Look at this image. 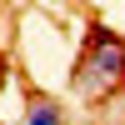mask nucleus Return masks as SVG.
Segmentation results:
<instances>
[{
  "instance_id": "2",
  "label": "nucleus",
  "mask_w": 125,
  "mask_h": 125,
  "mask_svg": "<svg viewBox=\"0 0 125 125\" xmlns=\"http://www.w3.org/2000/svg\"><path fill=\"white\" fill-rule=\"evenodd\" d=\"M65 105L50 95H25V115H20V125H65Z\"/></svg>"
},
{
  "instance_id": "1",
  "label": "nucleus",
  "mask_w": 125,
  "mask_h": 125,
  "mask_svg": "<svg viewBox=\"0 0 125 125\" xmlns=\"http://www.w3.org/2000/svg\"><path fill=\"white\" fill-rule=\"evenodd\" d=\"M125 90V40L110 25H90L85 50L70 65V95L75 100H105Z\"/></svg>"
}]
</instances>
